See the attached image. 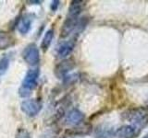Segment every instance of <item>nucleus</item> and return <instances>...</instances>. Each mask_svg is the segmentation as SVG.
<instances>
[{"instance_id": "obj_14", "label": "nucleus", "mask_w": 148, "mask_h": 138, "mask_svg": "<svg viewBox=\"0 0 148 138\" xmlns=\"http://www.w3.org/2000/svg\"><path fill=\"white\" fill-rule=\"evenodd\" d=\"M10 64V59L8 56H3L0 59V76L5 75L9 68Z\"/></svg>"}, {"instance_id": "obj_17", "label": "nucleus", "mask_w": 148, "mask_h": 138, "mask_svg": "<svg viewBox=\"0 0 148 138\" xmlns=\"http://www.w3.org/2000/svg\"><path fill=\"white\" fill-rule=\"evenodd\" d=\"M29 3H31V4H32V5H40L41 3H42V1H30Z\"/></svg>"}, {"instance_id": "obj_2", "label": "nucleus", "mask_w": 148, "mask_h": 138, "mask_svg": "<svg viewBox=\"0 0 148 138\" xmlns=\"http://www.w3.org/2000/svg\"><path fill=\"white\" fill-rule=\"evenodd\" d=\"M124 117L135 128L143 127L148 123V110L145 107L133 108L124 113Z\"/></svg>"}, {"instance_id": "obj_3", "label": "nucleus", "mask_w": 148, "mask_h": 138, "mask_svg": "<svg viewBox=\"0 0 148 138\" xmlns=\"http://www.w3.org/2000/svg\"><path fill=\"white\" fill-rule=\"evenodd\" d=\"M22 58L30 66H37L40 63V52L37 45L35 43L28 44L22 52Z\"/></svg>"}, {"instance_id": "obj_9", "label": "nucleus", "mask_w": 148, "mask_h": 138, "mask_svg": "<svg viewBox=\"0 0 148 138\" xmlns=\"http://www.w3.org/2000/svg\"><path fill=\"white\" fill-rule=\"evenodd\" d=\"M136 130L133 125H123L116 131L115 135L118 138H133L136 135Z\"/></svg>"}, {"instance_id": "obj_16", "label": "nucleus", "mask_w": 148, "mask_h": 138, "mask_svg": "<svg viewBox=\"0 0 148 138\" xmlns=\"http://www.w3.org/2000/svg\"><path fill=\"white\" fill-rule=\"evenodd\" d=\"M59 4L60 2L58 1V0H54V1L51 2V5H50V8L52 11H56L58 9V7H59Z\"/></svg>"}, {"instance_id": "obj_12", "label": "nucleus", "mask_w": 148, "mask_h": 138, "mask_svg": "<svg viewBox=\"0 0 148 138\" xmlns=\"http://www.w3.org/2000/svg\"><path fill=\"white\" fill-rule=\"evenodd\" d=\"M84 3L85 2L82 1V0H73V1H71L69 7L68 16L79 18V15L82 13L83 7H84Z\"/></svg>"}, {"instance_id": "obj_7", "label": "nucleus", "mask_w": 148, "mask_h": 138, "mask_svg": "<svg viewBox=\"0 0 148 138\" xmlns=\"http://www.w3.org/2000/svg\"><path fill=\"white\" fill-rule=\"evenodd\" d=\"M84 120V114L80 110L72 109L66 115V123L71 126H78Z\"/></svg>"}, {"instance_id": "obj_13", "label": "nucleus", "mask_w": 148, "mask_h": 138, "mask_svg": "<svg viewBox=\"0 0 148 138\" xmlns=\"http://www.w3.org/2000/svg\"><path fill=\"white\" fill-rule=\"evenodd\" d=\"M54 38V30L50 29L48 30H46V32L44 35V38L42 40V43H41V48L44 52H46L50 47L51 43H52V41Z\"/></svg>"}, {"instance_id": "obj_5", "label": "nucleus", "mask_w": 148, "mask_h": 138, "mask_svg": "<svg viewBox=\"0 0 148 138\" xmlns=\"http://www.w3.org/2000/svg\"><path fill=\"white\" fill-rule=\"evenodd\" d=\"M74 67H75V62L73 59H64L56 66L54 70L55 76L59 79H64Z\"/></svg>"}, {"instance_id": "obj_6", "label": "nucleus", "mask_w": 148, "mask_h": 138, "mask_svg": "<svg viewBox=\"0 0 148 138\" xmlns=\"http://www.w3.org/2000/svg\"><path fill=\"white\" fill-rule=\"evenodd\" d=\"M79 20H80L79 18L68 16L63 22L61 30H60V38H66L69 35H71L77 29Z\"/></svg>"}, {"instance_id": "obj_18", "label": "nucleus", "mask_w": 148, "mask_h": 138, "mask_svg": "<svg viewBox=\"0 0 148 138\" xmlns=\"http://www.w3.org/2000/svg\"><path fill=\"white\" fill-rule=\"evenodd\" d=\"M142 138H148V133H145V135H143V136Z\"/></svg>"}, {"instance_id": "obj_11", "label": "nucleus", "mask_w": 148, "mask_h": 138, "mask_svg": "<svg viewBox=\"0 0 148 138\" xmlns=\"http://www.w3.org/2000/svg\"><path fill=\"white\" fill-rule=\"evenodd\" d=\"M16 41L13 37L5 30H0V50L8 49L15 44Z\"/></svg>"}, {"instance_id": "obj_4", "label": "nucleus", "mask_w": 148, "mask_h": 138, "mask_svg": "<svg viewBox=\"0 0 148 138\" xmlns=\"http://www.w3.org/2000/svg\"><path fill=\"white\" fill-rule=\"evenodd\" d=\"M43 108V104L39 99H32L23 100L21 103V112L26 114L28 117H35L38 115Z\"/></svg>"}, {"instance_id": "obj_8", "label": "nucleus", "mask_w": 148, "mask_h": 138, "mask_svg": "<svg viewBox=\"0 0 148 138\" xmlns=\"http://www.w3.org/2000/svg\"><path fill=\"white\" fill-rule=\"evenodd\" d=\"M75 46V41L73 40L64 41L57 49V55L58 58H66L72 53V51Z\"/></svg>"}, {"instance_id": "obj_19", "label": "nucleus", "mask_w": 148, "mask_h": 138, "mask_svg": "<svg viewBox=\"0 0 148 138\" xmlns=\"http://www.w3.org/2000/svg\"><path fill=\"white\" fill-rule=\"evenodd\" d=\"M145 108H146V110H148V105H147V106H145Z\"/></svg>"}, {"instance_id": "obj_15", "label": "nucleus", "mask_w": 148, "mask_h": 138, "mask_svg": "<svg viewBox=\"0 0 148 138\" xmlns=\"http://www.w3.org/2000/svg\"><path fill=\"white\" fill-rule=\"evenodd\" d=\"M15 138H32V137H31V133L27 130H25L24 128H21L18 130Z\"/></svg>"}, {"instance_id": "obj_1", "label": "nucleus", "mask_w": 148, "mask_h": 138, "mask_svg": "<svg viewBox=\"0 0 148 138\" xmlns=\"http://www.w3.org/2000/svg\"><path fill=\"white\" fill-rule=\"evenodd\" d=\"M40 76V70L38 68H32L27 71L26 75L21 82V86L18 89V95L21 98L29 97L34 90L38 82Z\"/></svg>"}, {"instance_id": "obj_10", "label": "nucleus", "mask_w": 148, "mask_h": 138, "mask_svg": "<svg viewBox=\"0 0 148 138\" xmlns=\"http://www.w3.org/2000/svg\"><path fill=\"white\" fill-rule=\"evenodd\" d=\"M32 18L28 15L23 16L18 22V32L23 35L27 34L32 29Z\"/></svg>"}]
</instances>
